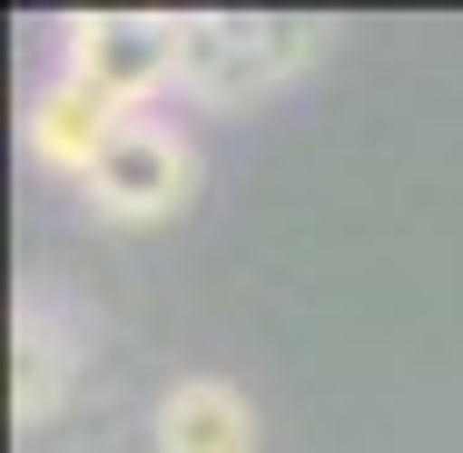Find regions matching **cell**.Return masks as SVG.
<instances>
[{"instance_id":"cell-5","label":"cell","mask_w":463,"mask_h":453,"mask_svg":"<svg viewBox=\"0 0 463 453\" xmlns=\"http://www.w3.org/2000/svg\"><path fill=\"white\" fill-rule=\"evenodd\" d=\"M109 138H118V109L90 99L80 80H60V70H50V80L30 90V109H20V148H30L50 178H70V187L99 168V148H109Z\"/></svg>"},{"instance_id":"cell-6","label":"cell","mask_w":463,"mask_h":453,"mask_svg":"<svg viewBox=\"0 0 463 453\" xmlns=\"http://www.w3.org/2000/svg\"><path fill=\"white\" fill-rule=\"evenodd\" d=\"M158 453H257V404L227 374H178L158 394Z\"/></svg>"},{"instance_id":"cell-2","label":"cell","mask_w":463,"mask_h":453,"mask_svg":"<svg viewBox=\"0 0 463 453\" xmlns=\"http://www.w3.org/2000/svg\"><path fill=\"white\" fill-rule=\"evenodd\" d=\"M316 20H247V10H207L187 20V50H178V99L197 109H247V99L286 90L306 60H316Z\"/></svg>"},{"instance_id":"cell-3","label":"cell","mask_w":463,"mask_h":453,"mask_svg":"<svg viewBox=\"0 0 463 453\" xmlns=\"http://www.w3.org/2000/svg\"><path fill=\"white\" fill-rule=\"evenodd\" d=\"M99 227H158V217H178L187 197H197V138H187L178 118H118V138L99 148V168L80 178Z\"/></svg>"},{"instance_id":"cell-1","label":"cell","mask_w":463,"mask_h":453,"mask_svg":"<svg viewBox=\"0 0 463 453\" xmlns=\"http://www.w3.org/2000/svg\"><path fill=\"white\" fill-rule=\"evenodd\" d=\"M178 50L187 20H168V10H70L60 20V80L109 99L118 118H148L178 90Z\"/></svg>"},{"instance_id":"cell-4","label":"cell","mask_w":463,"mask_h":453,"mask_svg":"<svg viewBox=\"0 0 463 453\" xmlns=\"http://www.w3.org/2000/svg\"><path fill=\"white\" fill-rule=\"evenodd\" d=\"M80 355H90V316L50 286L20 296V374H10V414L20 424H60L70 384H80Z\"/></svg>"}]
</instances>
